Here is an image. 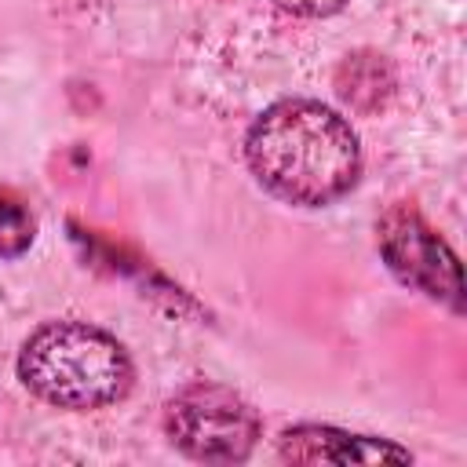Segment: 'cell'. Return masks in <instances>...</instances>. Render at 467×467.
Masks as SVG:
<instances>
[{"instance_id":"1","label":"cell","mask_w":467,"mask_h":467,"mask_svg":"<svg viewBox=\"0 0 467 467\" xmlns=\"http://www.w3.org/2000/svg\"><path fill=\"white\" fill-rule=\"evenodd\" d=\"M244 157L263 190L303 208L339 201L361 171L358 135L336 109L314 99L266 106L244 135Z\"/></svg>"},{"instance_id":"2","label":"cell","mask_w":467,"mask_h":467,"mask_svg":"<svg viewBox=\"0 0 467 467\" xmlns=\"http://www.w3.org/2000/svg\"><path fill=\"white\" fill-rule=\"evenodd\" d=\"M18 379L55 409L88 412L128 394L131 358L88 321H47L22 343Z\"/></svg>"},{"instance_id":"3","label":"cell","mask_w":467,"mask_h":467,"mask_svg":"<svg viewBox=\"0 0 467 467\" xmlns=\"http://www.w3.org/2000/svg\"><path fill=\"white\" fill-rule=\"evenodd\" d=\"M168 438L193 460L237 463L255 449L259 416L255 409L219 383H190L164 409Z\"/></svg>"},{"instance_id":"4","label":"cell","mask_w":467,"mask_h":467,"mask_svg":"<svg viewBox=\"0 0 467 467\" xmlns=\"http://www.w3.org/2000/svg\"><path fill=\"white\" fill-rule=\"evenodd\" d=\"M376 244L387 266L405 281L409 288L449 303L452 310L463 306V285H460V263L449 252V244L405 204L390 208L376 223Z\"/></svg>"},{"instance_id":"5","label":"cell","mask_w":467,"mask_h":467,"mask_svg":"<svg viewBox=\"0 0 467 467\" xmlns=\"http://www.w3.org/2000/svg\"><path fill=\"white\" fill-rule=\"evenodd\" d=\"M281 456L292 463H405L412 460L409 449L368 438V434H347L336 427H317V423H299L281 434Z\"/></svg>"},{"instance_id":"6","label":"cell","mask_w":467,"mask_h":467,"mask_svg":"<svg viewBox=\"0 0 467 467\" xmlns=\"http://www.w3.org/2000/svg\"><path fill=\"white\" fill-rule=\"evenodd\" d=\"M33 234H36V223H33L29 208L15 193L0 190V255H7V259L22 255L33 244Z\"/></svg>"},{"instance_id":"7","label":"cell","mask_w":467,"mask_h":467,"mask_svg":"<svg viewBox=\"0 0 467 467\" xmlns=\"http://www.w3.org/2000/svg\"><path fill=\"white\" fill-rule=\"evenodd\" d=\"M365 69H368V73H361V62H358V58H350V62L343 66V73H350V80H347V77L339 80L343 99H347V102H354V106H361V109H365V95H372L368 102L376 106V102H379V95L387 91V88L379 84V73H387V69H383V62L368 55V58H365Z\"/></svg>"},{"instance_id":"8","label":"cell","mask_w":467,"mask_h":467,"mask_svg":"<svg viewBox=\"0 0 467 467\" xmlns=\"http://www.w3.org/2000/svg\"><path fill=\"white\" fill-rule=\"evenodd\" d=\"M274 4L299 18H325V15H336L347 0H274Z\"/></svg>"}]
</instances>
